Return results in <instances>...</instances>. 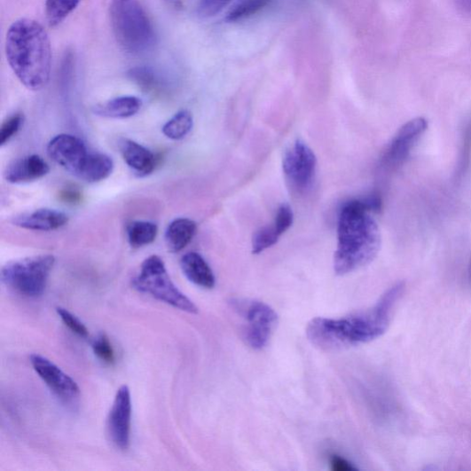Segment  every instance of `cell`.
<instances>
[{
  "label": "cell",
  "mask_w": 471,
  "mask_h": 471,
  "mask_svg": "<svg viewBox=\"0 0 471 471\" xmlns=\"http://www.w3.org/2000/svg\"><path fill=\"white\" fill-rule=\"evenodd\" d=\"M47 153L53 161L78 177L90 153L81 138L62 134L49 142Z\"/></svg>",
  "instance_id": "12"
},
{
  "label": "cell",
  "mask_w": 471,
  "mask_h": 471,
  "mask_svg": "<svg viewBox=\"0 0 471 471\" xmlns=\"http://www.w3.org/2000/svg\"><path fill=\"white\" fill-rule=\"evenodd\" d=\"M172 2L177 3L179 2V0H172Z\"/></svg>",
  "instance_id": "36"
},
{
  "label": "cell",
  "mask_w": 471,
  "mask_h": 471,
  "mask_svg": "<svg viewBox=\"0 0 471 471\" xmlns=\"http://www.w3.org/2000/svg\"><path fill=\"white\" fill-rule=\"evenodd\" d=\"M337 238L334 269L338 276L351 274L377 257L381 245L380 228L361 200L346 202L341 208Z\"/></svg>",
  "instance_id": "2"
},
{
  "label": "cell",
  "mask_w": 471,
  "mask_h": 471,
  "mask_svg": "<svg viewBox=\"0 0 471 471\" xmlns=\"http://www.w3.org/2000/svg\"><path fill=\"white\" fill-rule=\"evenodd\" d=\"M193 119L187 110L178 112L172 116L163 126L162 132L165 137L172 140L184 138L192 130Z\"/></svg>",
  "instance_id": "21"
},
{
  "label": "cell",
  "mask_w": 471,
  "mask_h": 471,
  "mask_svg": "<svg viewBox=\"0 0 471 471\" xmlns=\"http://www.w3.org/2000/svg\"><path fill=\"white\" fill-rule=\"evenodd\" d=\"M114 168V161L109 156L90 153L78 178L90 184L102 182L112 175Z\"/></svg>",
  "instance_id": "19"
},
{
  "label": "cell",
  "mask_w": 471,
  "mask_h": 471,
  "mask_svg": "<svg viewBox=\"0 0 471 471\" xmlns=\"http://www.w3.org/2000/svg\"><path fill=\"white\" fill-rule=\"evenodd\" d=\"M232 2L233 0H200L197 12L203 18L214 17L228 7Z\"/></svg>",
  "instance_id": "27"
},
{
  "label": "cell",
  "mask_w": 471,
  "mask_h": 471,
  "mask_svg": "<svg viewBox=\"0 0 471 471\" xmlns=\"http://www.w3.org/2000/svg\"><path fill=\"white\" fill-rule=\"evenodd\" d=\"M68 216L54 209H38L19 215L12 219V224L20 229L35 232H53L67 224Z\"/></svg>",
  "instance_id": "13"
},
{
  "label": "cell",
  "mask_w": 471,
  "mask_h": 471,
  "mask_svg": "<svg viewBox=\"0 0 471 471\" xmlns=\"http://www.w3.org/2000/svg\"><path fill=\"white\" fill-rule=\"evenodd\" d=\"M132 285L137 291L151 294L154 299L173 308L190 314H197L200 310L171 281L163 260L153 255L141 264L138 275Z\"/></svg>",
  "instance_id": "5"
},
{
  "label": "cell",
  "mask_w": 471,
  "mask_h": 471,
  "mask_svg": "<svg viewBox=\"0 0 471 471\" xmlns=\"http://www.w3.org/2000/svg\"><path fill=\"white\" fill-rule=\"evenodd\" d=\"M470 153H471V122H469V125L467 127L463 137V147L461 150L459 161V175H463V173L466 171L469 160H470Z\"/></svg>",
  "instance_id": "31"
},
{
  "label": "cell",
  "mask_w": 471,
  "mask_h": 471,
  "mask_svg": "<svg viewBox=\"0 0 471 471\" xmlns=\"http://www.w3.org/2000/svg\"><path fill=\"white\" fill-rule=\"evenodd\" d=\"M468 276H469V279L471 280V260H470V263H469V267H468Z\"/></svg>",
  "instance_id": "35"
},
{
  "label": "cell",
  "mask_w": 471,
  "mask_h": 471,
  "mask_svg": "<svg viewBox=\"0 0 471 471\" xmlns=\"http://www.w3.org/2000/svg\"><path fill=\"white\" fill-rule=\"evenodd\" d=\"M61 196L65 202L71 204L78 203L81 200V193L76 190H65Z\"/></svg>",
  "instance_id": "33"
},
{
  "label": "cell",
  "mask_w": 471,
  "mask_h": 471,
  "mask_svg": "<svg viewBox=\"0 0 471 471\" xmlns=\"http://www.w3.org/2000/svg\"><path fill=\"white\" fill-rule=\"evenodd\" d=\"M95 356L103 362L113 365L115 362L113 345L106 334L98 335L92 342Z\"/></svg>",
  "instance_id": "25"
},
{
  "label": "cell",
  "mask_w": 471,
  "mask_h": 471,
  "mask_svg": "<svg viewBox=\"0 0 471 471\" xmlns=\"http://www.w3.org/2000/svg\"><path fill=\"white\" fill-rule=\"evenodd\" d=\"M7 60L19 81L27 89L43 90L51 80V40L41 24L31 19L14 21L6 37Z\"/></svg>",
  "instance_id": "3"
},
{
  "label": "cell",
  "mask_w": 471,
  "mask_h": 471,
  "mask_svg": "<svg viewBox=\"0 0 471 471\" xmlns=\"http://www.w3.org/2000/svg\"><path fill=\"white\" fill-rule=\"evenodd\" d=\"M232 306L244 318L247 343L255 350H263L279 325L276 310L258 301L233 300Z\"/></svg>",
  "instance_id": "7"
},
{
  "label": "cell",
  "mask_w": 471,
  "mask_h": 471,
  "mask_svg": "<svg viewBox=\"0 0 471 471\" xmlns=\"http://www.w3.org/2000/svg\"><path fill=\"white\" fill-rule=\"evenodd\" d=\"M428 127V121L423 117L406 122L385 148L380 159V169L384 172H392L402 167Z\"/></svg>",
  "instance_id": "9"
},
{
  "label": "cell",
  "mask_w": 471,
  "mask_h": 471,
  "mask_svg": "<svg viewBox=\"0 0 471 471\" xmlns=\"http://www.w3.org/2000/svg\"><path fill=\"white\" fill-rule=\"evenodd\" d=\"M294 213L291 207L283 204L278 210L274 225L280 236L286 233L293 225Z\"/></svg>",
  "instance_id": "30"
},
{
  "label": "cell",
  "mask_w": 471,
  "mask_h": 471,
  "mask_svg": "<svg viewBox=\"0 0 471 471\" xmlns=\"http://www.w3.org/2000/svg\"><path fill=\"white\" fill-rule=\"evenodd\" d=\"M158 226L150 221H133L127 228L129 242L133 247L150 245L157 238Z\"/></svg>",
  "instance_id": "20"
},
{
  "label": "cell",
  "mask_w": 471,
  "mask_h": 471,
  "mask_svg": "<svg viewBox=\"0 0 471 471\" xmlns=\"http://www.w3.org/2000/svg\"><path fill=\"white\" fill-rule=\"evenodd\" d=\"M142 107L139 98L135 96H121L106 103L97 105L93 108L95 114L106 118L125 119L136 115Z\"/></svg>",
  "instance_id": "18"
},
{
  "label": "cell",
  "mask_w": 471,
  "mask_h": 471,
  "mask_svg": "<svg viewBox=\"0 0 471 471\" xmlns=\"http://www.w3.org/2000/svg\"><path fill=\"white\" fill-rule=\"evenodd\" d=\"M332 468L336 471H352L357 467L340 456H333L331 459Z\"/></svg>",
  "instance_id": "32"
},
{
  "label": "cell",
  "mask_w": 471,
  "mask_h": 471,
  "mask_svg": "<svg viewBox=\"0 0 471 471\" xmlns=\"http://www.w3.org/2000/svg\"><path fill=\"white\" fill-rule=\"evenodd\" d=\"M404 289V282L396 283L373 307L349 317L312 318L306 329L309 341L319 350L333 352L380 338L389 329L392 312Z\"/></svg>",
  "instance_id": "1"
},
{
  "label": "cell",
  "mask_w": 471,
  "mask_h": 471,
  "mask_svg": "<svg viewBox=\"0 0 471 471\" xmlns=\"http://www.w3.org/2000/svg\"><path fill=\"white\" fill-rule=\"evenodd\" d=\"M181 268L186 279L197 287L212 289L216 286L214 272L208 262L197 253L183 256Z\"/></svg>",
  "instance_id": "16"
},
{
  "label": "cell",
  "mask_w": 471,
  "mask_h": 471,
  "mask_svg": "<svg viewBox=\"0 0 471 471\" xmlns=\"http://www.w3.org/2000/svg\"><path fill=\"white\" fill-rule=\"evenodd\" d=\"M111 20L116 40L127 52L142 55L154 46L153 23L138 0H112Z\"/></svg>",
  "instance_id": "4"
},
{
  "label": "cell",
  "mask_w": 471,
  "mask_h": 471,
  "mask_svg": "<svg viewBox=\"0 0 471 471\" xmlns=\"http://www.w3.org/2000/svg\"><path fill=\"white\" fill-rule=\"evenodd\" d=\"M49 165L38 155H29L12 161L6 168L4 177L14 184L37 181L48 175Z\"/></svg>",
  "instance_id": "14"
},
{
  "label": "cell",
  "mask_w": 471,
  "mask_h": 471,
  "mask_svg": "<svg viewBox=\"0 0 471 471\" xmlns=\"http://www.w3.org/2000/svg\"><path fill=\"white\" fill-rule=\"evenodd\" d=\"M23 122L21 114H16L10 116L4 123L0 130V145H4L20 130Z\"/></svg>",
  "instance_id": "28"
},
{
  "label": "cell",
  "mask_w": 471,
  "mask_h": 471,
  "mask_svg": "<svg viewBox=\"0 0 471 471\" xmlns=\"http://www.w3.org/2000/svg\"><path fill=\"white\" fill-rule=\"evenodd\" d=\"M30 362L41 380L60 402L71 406L78 403L81 389L76 381L67 375L60 367L37 354L30 357Z\"/></svg>",
  "instance_id": "10"
},
{
  "label": "cell",
  "mask_w": 471,
  "mask_h": 471,
  "mask_svg": "<svg viewBox=\"0 0 471 471\" xmlns=\"http://www.w3.org/2000/svg\"><path fill=\"white\" fill-rule=\"evenodd\" d=\"M271 0H238V3L229 12L226 20L235 22L250 18L265 7Z\"/></svg>",
  "instance_id": "23"
},
{
  "label": "cell",
  "mask_w": 471,
  "mask_h": 471,
  "mask_svg": "<svg viewBox=\"0 0 471 471\" xmlns=\"http://www.w3.org/2000/svg\"><path fill=\"white\" fill-rule=\"evenodd\" d=\"M132 423V400L128 386H122L107 419V431L113 444L121 451H127L130 445Z\"/></svg>",
  "instance_id": "11"
},
{
  "label": "cell",
  "mask_w": 471,
  "mask_h": 471,
  "mask_svg": "<svg viewBox=\"0 0 471 471\" xmlns=\"http://www.w3.org/2000/svg\"><path fill=\"white\" fill-rule=\"evenodd\" d=\"M316 170L315 153L304 141L297 139L283 158V171L289 186L295 192H306L314 182Z\"/></svg>",
  "instance_id": "8"
},
{
  "label": "cell",
  "mask_w": 471,
  "mask_h": 471,
  "mask_svg": "<svg viewBox=\"0 0 471 471\" xmlns=\"http://www.w3.org/2000/svg\"><path fill=\"white\" fill-rule=\"evenodd\" d=\"M280 237L274 225L261 228L255 233L252 239L253 254L260 255L270 249L279 242Z\"/></svg>",
  "instance_id": "24"
},
{
  "label": "cell",
  "mask_w": 471,
  "mask_h": 471,
  "mask_svg": "<svg viewBox=\"0 0 471 471\" xmlns=\"http://www.w3.org/2000/svg\"><path fill=\"white\" fill-rule=\"evenodd\" d=\"M82 0H46L45 14L49 26H59L72 12L75 11Z\"/></svg>",
  "instance_id": "22"
},
{
  "label": "cell",
  "mask_w": 471,
  "mask_h": 471,
  "mask_svg": "<svg viewBox=\"0 0 471 471\" xmlns=\"http://www.w3.org/2000/svg\"><path fill=\"white\" fill-rule=\"evenodd\" d=\"M456 2L462 12L471 13V0H456Z\"/></svg>",
  "instance_id": "34"
},
{
  "label": "cell",
  "mask_w": 471,
  "mask_h": 471,
  "mask_svg": "<svg viewBox=\"0 0 471 471\" xmlns=\"http://www.w3.org/2000/svg\"><path fill=\"white\" fill-rule=\"evenodd\" d=\"M197 231L194 221L189 218H177L168 226L165 241L170 253H180L191 243Z\"/></svg>",
  "instance_id": "17"
},
{
  "label": "cell",
  "mask_w": 471,
  "mask_h": 471,
  "mask_svg": "<svg viewBox=\"0 0 471 471\" xmlns=\"http://www.w3.org/2000/svg\"><path fill=\"white\" fill-rule=\"evenodd\" d=\"M53 255H38L8 263L2 270V280L15 292L38 297L45 290L55 265Z\"/></svg>",
  "instance_id": "6"
},
{
  "label": "cell",
  "mask_w": 471,
  "mask_h": 471,
  "mask_svg": "<svg viewBox=\"0 0 471 471\" xmlns=\"http://www.w3.org/2000/svg\"><path fill=\"white\" fill-rule=\"evenodd\" d=\"M120 150L123 160L138 177L150 176L155 169L156 156L144 145L130 139H122Z\"/></svg>",
  "instance_id": "15"
},
{
  "label": "cell",
  "mask_w": 471,
  "mask_h": 471,
  "mask_svg": "<svg viewBox=\"0 0 471 471\" xmlns=\"http://www.w3.org/2000/svg\"><path fill=\"white\" fill-rule=\"evenodd\" d=\"M57 312L65 326H67L74 334H76L82 338L89 336V331L82 322L71 312L63 308H58Z\"/></svg>",
  "instance_id": "26"
},
{
  "label": "cell",
  "mask_w": 471,
  "mask_h": 471,
  "mask_svg": "<svg viewBox=\"0 0 471 471\" xmlns=\"http://www.w3.org/2000/svg\"><path fill=\"white\" fill-rule=\"evenodd\" d=\"M130 76L139 86L146 90H153L157 84V78L154 72L146 67H136L131 69Z\"/></svg>",
  "instance_id": "29"
}]
</instances>
